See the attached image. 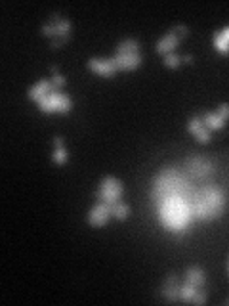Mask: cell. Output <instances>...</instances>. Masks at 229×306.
Masks as SVG:
<instances>
[{
    "mask_svg": "<svg viewBox=\"0 0 229 306\" xmlns=\"http://www.w3.org/2000/svg\"><path fill=\"white\" fill-rule=\"evenodd\" d=\"M193 188H191L187 176L183 174V171L180 169H164L157 174L155 182H153V191L151 197L157 201V205L168 197H174V195H180V197H185V199H191L193 195Z\"/></svg>",
    "mask_w": 229,
    "mask_h": 306,
    "instance_id": "1",
    "label": "cell"
},
{
    "mask_svg": "<svg viewBox=\"0 0 229 306\" xmlns=\"http://www.w3.org/2000/svg\"><path fill=\"white\" fill-rule=\"evenodd\" d=\"M226 207V195L218 186H203L201 190L193 191L191 195V209L193 216L201 220H214L222 214Z\"/></svg>",
    "mask_w": 229,
    "mask_h": 306,
    "instance_id": "2",
    "label": "cell"
},
{
    "mask_svg": "<svg viewBox=\"0 0 229 306\" xmlns=\"http://www.w3.org/2000/svg\"><path fill=\"white\" fill-rule=\"evenodd\" d=\"M191 216H193V209H191V199L174 195L164 201L159 203V218L160 222L168 230L182 233L187 228Z\"/></svg>",
    "mask_w": 229,
    "mask_h": 306,
    "instance_id": "3",
    "label": "cell"
},
{
    "mask_svg": "<svg viewBox=\"0 0 229 306\" xmlns=\"http://www.w3.org/2000/svg\"><path fill=\"white\" fill-rule=\"evenodd\" d=\"M71 107H73L71 98L67 94H63V92H50V94H46L44 98L38 100V109L42 113H54V111L69 113Z\"/></svg>",
    "mask_w": 229,
    "mask_h": 306,
    "instance_id": "4",
    "label": "cell"
},
{
    "mask_svg": "<svg viewBox=\"0 0 229 306\" xmlns=\"http://www.w3.org/2000/svg\"><path fill=\"white\" fill-rule=\"evenodd\" d=\"M122 193H124V186L120 180H116L114 176H105L101 178V186L97 191V199L103 201V203H109L114 205L122 199Z\"/></svg>",
    "mask_w": 229,
    "mask_h": 306,
    "instance_id": "5",
    "label": "cell"
},
{
    "mask_svg": "<svg viewBox=\"0 0 229 306\" xmlns=\"http://www.w3.org/2000/svg\"><path fill=\"white\" fill-rule=\"evenodd\" d=\"M185 169L195 178H208L214 172V163L206 157H191L185 163Z\"/></svg>",
    "mask_w": 229,
    "mask_h": 306,
    "instance_id": "6",
    "label": "cell"
},
{
    "mask_svg": "<svg viewBox=\"0 0 229 306\" xmlns=\"http://www.w3.org/2000/svg\"><path fill=\"white\" fill-rule=\"evenodd\" d=\"M180 291H182L180 276H178L176 272H172V274L166 276L164 283H162V287H160V293H162V297H164L166 301L176 303V301H180Z\"/></svg>",
    "mask_w": 229,
    "mask_h": 306,
    "instance_id": "7",
    "label": "cell"
},
{
    "mask_svg": "<svg viewBox=\"0 0 229 306\" xmlns=\"http://www.w3.org/2000/svg\"><path fill=\"white\" fill-rule=\"evenodd\" d=\"M111 216H113V214H111V205L99 201L94 209L88 212V224L97 226V228H99V226H105V224L109 222Z\"/></svg>",
    "mask_w": 229,
    "mask_h": 306,
    "instance_id": "8",
    "label": "cell"
},
{
    "mask_svg": "<svg viewBox=\"0 0 229 306\" xmlns=\"http://www.w3.org/2000/svg\"><path fill=\"white\" fill-rule=\"evenodd\" d=\"M111 63L114 65V69H122V71H130V69H136L143 63V57L139 52L136 54H116L114 57H111Z\"/></svg>",
    "mask_w": 229,
    "mask_h": 306,
    "instance_id": "9",
    "label": "cell"
},
{
    "mask_svg": "<svg viewBox=\"0 0 229 306\" xmlns=\"http://www.w3.org/2000/svg\"><path fill=\"white\" fill-rule=\"evenodd\" d=\"M88 69L90 71H95L97 75L101 76H113L114 75V65L111 63V59H99V57H94V59H88Z\"/></svg>",
    "mask_w": 229,
    "mask_h": 306,
    "instance_id": "10",
    "label": "cell"
},
{
    "mask_svg": "<svg viewBox=\"0 0 229 306\" xmlns=\"http://www.w3.org/2000/svg\"><path fill=\"white\" fill-rule=\"evenodd\" d=\"M185 283H191L193 287L197 289H203L205 283H206V274L201 266H191L187 268L185 272Z\"/></svg>",
    "mask_w": 229,
    "mask_h": 306,
    "instance_id": "11",
    "label": "cell"
},
{
    "mask_svg": "<svg viewBox=\"0 0 229 306\" xmlns=\"http://www.w3.org/2000/svg\"><path fill=\"white\" fill-rule=\"evenodd\" d=\"M180 44V37L178 35H174V33H166L164 37L160 38L159 42H157V52L160 54V56H166V54H172L174 52V48Z\"/></svg>",
    "mask_w": 229,
    "mask_h": 306,
    "instance_id": "12",
    "label": "cell"
},
{
    "mask_svg": "<svg viewBox=\"0 0 229 306\" xmlns=\"http://www.w3.org/2000/svg\"><path fill=\"white\" fill-rule=\"evenodd\" d=\"M50 92H54L52 80H38L33 88H29V98H31V100H37L38 102L40 98H44V96L50 94Z\"/></svg>",
    "mask_w": 229,
    "mask_h": 306,
    "instance_id": "13",
    "label": "cell"
},
{
    "mask_svg": "<svg viewBox=\"0 0 229 306\" xmlns=\"http://www.w3.org/2000/svg\"><path fill=\"white\" fill-rule=\"evenodd\" d=\"M203 123H205V127H206L208 130H220V128H224V125H226V121L218 113H205L203 115Z\"/></svg>",
    "mask_w": 229,
    "mask_h": 306,
    "instance_id": "14",
    "label": "cell"
},
{
    "mask_svg": "<svg viewBox=\"0 0 229 306\" xmlns=\"http://www.w3.org/2000/svg\"><path fill=\"white\" fill-rule=\"evenodd\" d=\"M136 52H139V40L136 38H124L116 46V54H136Z\"/></svg>",
    "mask_w": 229,
    "mask_h": 306,
    "instance_id": "15",
    "label": "cell"
},
{
    "mask_svg": "<svg viewBox=\"0 0 229 306\" xmlns=\"http://www.w3.org/2000/svg\"><path fill=\"white\" fill-rule=\"evenodd\" d=\"M54 25L57 29V37H71V21L61 18L59 14H54Z\"/></svg>",
    "mask_w": 229,
    "mask_h": 306,
    "instance_id": "16",
    "label": "cell"
},
{
    "mask_svg": "<svg viewBox=\"0 0 229 306\" xmlns=\"http://www.w3.org/2000/svg\"><path fill=\"white\" fill-rule=\"evenodd\" d=\"M111 214H113L116 220H126L128 214H130V207L124 201H118V203L111 205Z\"/></svg>",
    "mask_w": 229,
    "mask_h": 306,
    "instance_id": "17",
    "label": "cell"
},
{
    "mask_svg": "<svg viewBox=\"0 0 229 306\" xmlns=\"http://www.w3.org/2000/svg\"><path fill=\"white\" fill-rule=\"evenodd\" d=\"M197 291H199V289L193 287L191 283H183V285H182V291H180V301H187V303H191Z\"/></svg>",
    "mask_w": 229,
    "mask_h": 306,
    "instance_id": "18",
    "label": "cell"
},
{
    "mask_svg": "<svg viewBox=\"0 0 229 306\" xmlns=\"http://www.w3.org/2000/svg\"><path fill=\"white\" fill-rule=\"evenodd\" d=\"M214 46L218 48L220 54H224V56H228L229 54V42L222 37V35H216V37H214Z\"/></svg>",
    "mask_w": 229,
    "mask_h": 306,
    "instance_id": "19",
    "label": "cell"
},
{
    "mask_svg": "<svg viewBox=\"0 0 229 306\" xmlns=\"http://www.w3.org/2000/svg\"><path fill=\"white\" fill-rule=\"evenodd\" d=\"M203 127H205V123H203V117H193L189 123H187V128H189V132L193 134V136L199 132Z\"/></svg>",
    "mask_w": 229,
    "mask_h": 306,
    "instance_id": "20",
    "label": "cell"
},
{
    "mask_svg": "<svg viewBox=\"0 0 229 306\" xmlns=\"http://www.w3.org/2000/svg\"><path fill=\"white\" fill-rule=\"evenodd\" d=\"M162 63H164L166 67H172V69H176V67H180V63H182V57L176 56V54L172 52V54H166V56H164Z\"/></svg>",
    "mask_w": 229,
    "mask_h": 306,
    "instance_id": "21",
    "label": "cell"
},
{
    "mask_svg": "<svg viewBox=\"0 0 229 306\" xmlns=\"http://www.w3.org/2000/svg\"><path fill=\"white\" fill-rule=\"evenodd\" d=\"M195 140L201 142V144H208L210 140H212V130H208L206 127H203L199 132L195 134Z\"/></svg>",
    "mask_w": 229,
    "mask_h": 306,
    "instance_id": "22",
    "label": "cell"
},
{
    "mask_svg": "<svg viewBox=\"0 0 229 306\" xmlns=\"http://www.w3.org/2000/svg\"><path fill=\"white\" fill-rule=\"evenodd\" d=\"M40 31H42V35H44V37L57 38V29H56V25H54V23H44Z\"/></svg>",
    "mask_w": 229,
    "mask_h": 306,
    "instance_id": "23",
    "label": "cell"
},
{
    "mask_svg": "<svg viewBox=\"0 0 229 306\" xmlns=\"http://www.w3.org/2000/svg\"><path fill=\"white\" fill-rule=\"evenodd\" d=\"M65 82H67V80H65V76L61 75V73H56V75H54V78H52V86H54V92H59V90H61V88L65 86Z\"/></svg>",
    "mask_w": 229,
    "mask_h": 306,
    "instance_id": "24",
    "label": "cell"
},
{
    "mask_svg": "<svg viewBox=\"0 0 229 306\" xmlns=\"http://www.w3.org/2000/svg\"><path fill=\"white\" fill-rule=\"evenodd\" d=\"M54 161H56L57 165H65V163H67V152H65V148H56V152H54Z\"/></svg>",
    "mask_w": 229,
    "mask_h": 306,
    "instance_id": "25",
    "label": "cell"
},
{
    "mask_svg": "<svg viewBox=\"0 0 229 306\" xmlns=\"http://www.w3.org/2000/svg\"><path fill=\"white\" fill-rule=\"evenodd\" d=\"M191 303H193V305H205V303H206V291H205V287L199 289V291L195 293V297H193Z\"/></svg>",
    "mask_w": 229,
    "mask_h": 306,
    "instance_id": "26",
    "label": "cell"
},
{
    "mask_svg": "<svg viewBox=\"0 0 229 306\" xmlns=\"http://www.w3.org/2000/svg\"><path fill=\"white\" fill-rule=\"evenodd\" d=\"M172 33L182 38V37H187V35H189V29H187V25L178 23V25H174V27H172Z\"/></svg>",
    "mask_w": 229,
    "mask_h": 306,
    "instance_id": "27",
    "label": "cell"
},
{
    "mask_svg": "<svg viewBox=\"0 0 229 306\" xmlns=\"http://www.w3.org/2000/svg\"><path fill=\"white\" fill-rule=\"evenodd\" d=\"M218 115H220L224 121H228L229 119V103H222L220 109H218Z\"/></svg>",
    "mask_w": 229,
    "mask_h": 306,
    "instance_id": "28",
    "label": "cell"
},
{
    "mask_svg": "<svg viewBox=\"0 0 229 306\" xmlns=\"http://www.w3.org/2000/svg\"><path fill=\"white\" fill-rule=\"evenodd\" d=\"M69 38H71V37H57V38H54V40H52V48H61V46H63V44H65Z\"/></svg>",
    "mask_w": 229,
    "mask_h": 306,
    "instance_id": "29",
    "label": "cell"
},
{
    "mask_svg": "<svg viewBox=\"0 0 229 306\" xmlns=\"http://www.w3.org/2000/svg\"><path fill=\"white\" fill-rule=\"evenodd\" d=\"M220 35H222V37H224L229 42V25H226V27H224V31H222Z\"/></svg>",
    "mask_w": 229,
    "mask_h": 306,
    "instance_id": "30",
    "label": "cell"
},
{
    "mask_svg": "<svg viewBox=\"0 0 229 306\" xmlns=\"http://www.w3.org/2000/svg\"><path fill=\"white\" fill-rule=\"evenodd\" d=\"M54 144H56V148H63V138H59V136H56Z\"/></svg>",
    "mask_w": 229,
    "mask_h": 306,
    "instance_id": "31",
    "label": "cell"
},
{
    "mask_svg": "<svg viewBox=\"0 0 229 306\" xmlns=\"http://www.w3.org/2000/svg\"><path fill=\"white\" fill-rule=\"evenodd\" d=\"M191 59H193V56H191V54H185V56L182 57V61H185V63H191Z\"/></svg>",
    "mask_w": 229,
    "mask_h": 306,
    "instance_id": "32",
    "label": "cell"
},
{
    "mask_svg": "<svg viewBox=\"0 0 229 306\" xmlns=\"http://www.w3.org/2000/svg\"><path fill=\"white\" fill-rule=\"evenodd\" d=\"M226 305H229V299H228V301H226Z\"/></svg>",
    "mask_w": 229,
    "mask_h": 306,
    "instance_id": "33",
    "label": "cell"
},
{
    "mask_svg": "<svg viewBox=\"0 0 229 306\" xmlns=\"http://www.w3.org/2000/svg\"><path fill=\"white\" fill-rule=\"evenodd\" d=\"M228 268H229V266H228Z\"/></svg>",
    "mask_w": 229,
    "mask_h": 306,
    "instance_id": "34",
    "label": "cell"
}]
</instances>
